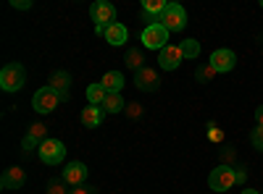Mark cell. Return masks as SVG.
Listing matches in <instances>:
<instances>
[{
  "label": "cell",
  "mask_w": 263,
  "mask_h": 194,
  "mask_svg": "<svg viewBox=\"0 0 263 194\" xmlns=\"http://www.w3.org/2000/svg\"><path fill=\"white\" fill-rule=\"evenodd\" d=\"M140 39L145 42L147 50H163L166 42H168V29L163 24H147L142 32H140Z\"/></svg>",
  "instance_id": "6da1fadb"
},
{
  "label": "cell",
  "mask_w": 263,
  "mask_h": 194,
  "mask_svg": "<svg viewBox=\"0 0 263 194\" xmlns=\"http://www.w3.org/2000/svg\"><path fill=\"white\" fill-rule=\"evenodd\" d=\"M24 79H27V74H24V66H21V63H8V66L0 71V84H3L6 92L21 90L24 87Z\"/></svg>",
  "instance_id": "7a4b0ae2"
},
{
  "label": "cell",
  "mask_w": 263,
  "mask_h": 194,
  "mask_svg": "<svg viewBox=\"0 0 263 194\" xmlns=\"http://www.w3.org/2000/svg\"><path fill=\"white\" fill-rule=\"evenodd\" d=\"M161 24L168 29V32H182L184 24H187V13L179 3H168L166 11L161 13Z\"/></svg>",
  "instance_id": "3957f363"
},
{
  "label": "cell",
  "mask_w": 263,
  "mask_h": 194,
  "mask_svg": "<svg viewBox=\"0 0 263 194\" xmlns=\"http://www.w3.org/2000/svg\"><path fill=\"white\" fill-rule=\"evenodd\" d=\"M237 184V176H234V168L229 165H221V168H213L211 176H208V186L213 191H227Z\"/></svg>",
  "instance_id": "277c9868"
},
{
  "label": "cell",
  "mask_w": 263,
  "mask_h": 194,
  "mask_svg": "<svg viewBox=\"0 0 263 194\" xmlns=\"http://www.w3.org/2000/svg\"><path fill=\"white\" fill-rule=\"evenodd\" d=\"M58 102H61V95H58L55 90H50V87L37 90L34 97H32V105H34L37 113H53Z\"/></svg>",
  "instance_id": "5b68a950"
},
{
  "label": "cell",
  "mask_w": 263,
  "mask_h": 194,
  "mask_svg": "<svg viewBox=\"0 0 263 194\" xmlns=\"http://www.w3.org/2000/svg\"><path fill=\"white\" fill-rule=\"evenodd\" d=\"M63 158H66V147H63V142H58V139H48V142H42V144H40V160L45 163V165H58V163H63Z\"/></svg>",
  "instance_id": "8992f818"
},
{
  "label": "cell",
  "mask_w": 263,
  "mask_h": 194,
  "mask_svg": "<svg viewBox=\"0 0 263 194\" xmlns=\"http://www.w3.org/2000/svg\"><path fill=\"white\" fill-rule=\"evenodd\" d=\"M135 84L142 90V92H156L161 87V76L156 69H150V66H142L140 71H135Z\"/></svg>",
  "instance_id": "52a82bcc"
},
{
  "label": "cell",
  "mask_w": 263,
  "mask_h": 194,
  "mask_svg": "<svg viewBox=\"0 0 263 194\" xmlns=\"http://www.w3.org/2000/svg\"><path fill=\"white\" fill-rule=\"evenodd\" d=\"M90 16H92V21H98V27L116 24V8L111 3H105V0H98V3L90 8Z\"/></svg>",
  "instance_id": "ba28073f"
},
{
  "label": "cell",
  "mask_w": 263,
  "mask_h": 194,
  "mask_svg": "<svg viewBox=\"0 0 263 194\" xmlns=\"http://www.w3.org/2000/svg\"><path fill=\"white\" fill-rule=\"evenodd\" d=\"M182 60H184V55H182V48H179V45H166V48L158 53V66H161L163 71H174Z\"/></svg>",
  "instance_id": "9c48e42d"
},
{
  "label": "cell",
  "mask_w": 263,
  "mask_h": 194,
  "mask_svg": "<svg viewBox=\"0 0 263 194\" xmlns=\"http://www.w3.org/2000/svg\"><path fill=\"white\" fill-rule=\"evenodd\" d=\"M24 181H27V170L18 168V165H11V168H6L3 179H0V186L8 189V191H13V189H21V186H24Z\"/></svg>",
  "instance_id": "30bf717a"
},
{
  "label": "cell",
  "mask_w": 263,
  "mask_h": 194,
  "mask_svg": "<svg viewBox=\"0 0 263 194\" xmlns=\"http://www.w3.org/2000/svg\"><path fill=\"white\" fill-rule=\"evenodd\" d=\"M69 186H82L87 181V165L84 163H69L63 168V176H61Z\"/></svg>",
  "instance_id": "8fae6325"
},
{
  "label": "cell",
  "mask_w": 263,
  "mask_h": 194,
  "mask_svg": "<svg viewBox=\"0 0 263 194\" xmlns=\"http://www.w3.org/2000/svg\"><path fill=\"white\" fill-rule=\"evenodd\" d=\"M211 66H213L218 74H227V71H232V69L237 66V55H234L232 50H216V53L211 55Z\"/></svg>",
  "instance_id": "7c38bea8"
},
{
  "label": "cell",
  "mask_w": 263,
  "mask_h": 194,
  "mask_svg": "<svg viewBox=\"0 0 263 194\" xmlns=\"http://www.w3.org/2000/svg\"><path fill=\"white\" fill-rule=\"evenodd\" d=\"M69 84H71V76L66 74V71H53L50 79H48V87L61 95V102L69 100Z\"/></svg>",
  "instance_id": "4fadbf2b"
},
{
  "label": "cell",
  "mask_w": 263,
  "mask_h": 194,
  "mask_svg": "<svg viewBox=\"0 0 263 194\" xmlns=\"http://www.w3.org/2000/svg\"><path fill=\"white\" fill-rule=\"evenodd\" d=\"M103 118H105V111H103L100 105H87L84 111H82V123H84L87 128L100 126V123H103Z\"/></svg>",
  "instance_id": "5bb4252c"
},
{
  "label": "cell",
  "mask_w": 263,
  "mask_h": 194,
  "mask_svg": "<svg viewBox=\"0 0 263 194\" xmlns=\"http://www.w3.org/2000/svg\"><path fill=\"white\" fill-rule=\"evenodd\" d=\"M126 37H129V32H126L124 24H119V21H116V24H111V27H108V32H105V42H108V45H116V48L124 45Z\"/></svg>",
  "instance_id": "9a60e30c"
},
{
  "label": "cell",
  "mask_w": 263,
  "mask_h": 194,
  "mask_svg": "<svg viewBox=\"0 0 263 194\" xmlns=\"http://www.w3.org/2000/svg\"><path fill=\"white\" fill-rule=\"evenodd\" d=\"M100 107H103V111H105V113H121V111H124V107H126V102H124V97H121V92H108Z\"/></svg>",
  "instance_id": "2e32d148"
},
{
  "label": "cell",
  "mask_w": 263,
  "mask_h": 194,
  "mask_svg": "<svg viewBox=\"0 0 263 194\" xmlns=\"http://www.w3.org/2000/svg\"><path fill=\"white\" fill-rule=\"evenodd\" d=\"M103 87H105V92H121V87H124V76H121V71H108L105 76H103Z\"/></svg>",
  "instance_id": "e0dca14e"
},
{
  "label": "cell",
  "mask_w": 263,
  "mask_h": 194,
  "mask_svg": "<svg viewBox=\"0 0 263 194\" xmlns=\"http://www.w3.org/2000/svg\"><path fill=\"white\" fill-rule=\"evenodd\" d=\"M124 63H126L129 69L140 71V69L145 66V55H142V50H137V48H129V50H126V58H124Z\"/></svg>",
  "instance_id": "ac0fdd59"
},
{
  "label": "cell",
  "mask_w": 263,
  "mask_h": 194,
  "mask_svg": "<svg viewBox=\"0 0 263 194\" xmlns=\"http://www.w3.org/2000/svg\"><path fill=\"white\" fill-rule=\"evenodd\" d=\"M105 87L103 84H90L87 87V100H90V105H103V100H105Z\"/></svg>",
  "instance_id": "d6986e66"
},
{
  "label": "cell",
  "mask_w": 263,
  "mask_h": 194,
  "mask_svg": "<svg viewBox=\"0 0 263 194\" xmlns=\"http://www.w3.org/2000/svg\"><path fill=\"white\" fill-rule=\"evenodd\" d=\"M166 6H168V3H163V0H145V3H142V11H145L147 16L161 18V13L166 11Z\"/></svg>",
  "instance_id": "ffe728a7"
},
{
  "label": "cell",
  "mask_w": 263,
  "mask_h": 194,
  "mask_svg": "<svg viewBox=\"0 0 263 194\" xmlns=\"http://www.w3.org/2000/svg\"><path fill=\"white\" fill-rule=\"evenodd\" d=\"M179 48H182L184 58H197V55H200V42H197V39H184Z\"/></svg>",
  "instance_id": "44dd1931"
},
{
  "label": "cell",
  "mask_w": 263,
  "mask_h": 194,
  "mask_svg": "<svg viewBox=\"0 0 263 194\" xmlns=\"http://www.w3.org/2000/svg\"><path fill=\"white\" fill-rule=\"evenodd\" d=\"M27 134H29L32 139H37V142L42 144V142H48V126H45V123H32Z\"/></svg>",
  "instance_id": "7402d4cb"
},
{
  "label": "cell",
  "mask_w": 263,
  "mask_h": 194,
  "mask_svg": "<svg viewBox=\"0 0 263 194\" xmlns=\"http://www.w3.org/2000/svg\"><path fill=\"white\" fill-rule=\"evenodd\" d=\"M216 74H218V71L211 66V63H203V66H197V71H195V79H197V81H211Z\"/></svg>",
  "instance_id": "603a6c76"
},
{
  "label": "cell",
  "mask_w": 263,
  "mask_h": 194,
  "mask_svg": "<svg viewBox=\"0 0 263 194\" xmlns=\"http://www.w3.org/2000/svg\"><path fill=\"white\" fill-rule=\"evenodd\" d=\"M69 184H66L63 179H50L48 181V194H71V189H66Z\"/></svg>",
  "instance_id": "cb8c5ba5"
},
{
  "label": "cell",
  "mask_w": 263,
  "mask_h": 194,
  "mask_svg": "<svg viewBox=\"0 0 263 194\" xmlns=\"http://www.w3.org/2000/svg\"><path fill=\"white\" fill-rule=\"evenodd\" d=\"M250 142H253V147L258 149V153H263V126H255V128H253Z\"/></svg>",
  "instance_id": "d4e9b609"
},
{
  "label": "cell",
  "mask_w": 263,
  "mask_h": 194,
  "mask_svg": "<svg viewBox=\"0 0 263 194\" xmlns=\"http://www.w3.org/2000/svg\"><path fill=\"white\" fill-rule=\"evenodd\" d=\"M234 158H237V153H234V147H232V144H224V147H221V163L232 168Z\"/></svg>",
  "instance_id": "484cf974"
},
{
  "label": "cell",
  "mask_w": 263,
  "mask_h": 194,
  "mask_svg": "<svg viewBox=\"0 0 263 194\" xmlns=\"http://www.w3.org/2000/svg\"><path fill=\"white\" fill-rule=\"evenodd\" d=\"M124 113L129 116V118H142V105L140 102H126V107H124Z\"/></svg>",
  "instance_id": "4316f807"
},
{
  "label": "cell",
  "mask_w": 263,
  "mask_h": 194,
  "mask_svg": "<svg viewBox=\"0 0 263 194\" xmlns=\"http://www.w3.org/2000/svg\"><path fill=\"white\" fill-rule=\"evenodd\" d=\"M21 147H24V153H32V149H34V147L40 149V142H37V139H32V137L27 134L24 139H21Z\"/></svg>",
  "instance_id": "83f0119b"
},
{
  "label": "cell",
  "mask_w": 263,
  "mask_h": 194,
  "mask_svg": "<svg viewBox=\"0 0 263 194\" xmlns=\"http://www.w3.org/2000/svg\"><path fill=\"white\" fill-rule=\"evenodd\" d=\"M71 194H98V191H95V186H90V184H82V186H74Z\"/></svg>",
  "instance_id": "f1b7e54d"
},
{
  "label": "cell",
  "mask_w": 263,
  "mask_h": 194,
  "mask_svg": "<svg viewBox=\"0 0 263 194\" xmlns=\"http://www.w3.org/2000/svg\"><path fill=\"white\" fill-rule=\"evenodd\" d=\"M234 176H237V184H245V179H248V168H245V165H237V168H234Z\"/></svg>",
  "instance_id": "f546056e"
},
{
  "label": "cell",
  "mask_w": 263,
  "mask_h": 194,
  "mask_svg": "<svg viewBox=\"0 0 263 194\" xmlns=\"http://www.w3.org/2000/svg\"><path fill=\"white\" fill-rule=\"evenodd\" d=\"M13 8H21V11H29L32 8V0H11Z\"/></svg>",
  "instance_id": "4dcf8cb0"
},
{
  "label": "cell",
  "mask_w": 263,
  "mask_h": 194,
  "mask_svg": "<svg viewBox=\"0 0 263 194\" xmlns=\"http://www.w3.org/2000/svg\"><path fill=\"white\" fill-rule=\"evenodd\" d=\"M211 139H213V142H221V132H218L213 123H211Z\"/></svg>",
  "instance_id": "1f68e13d"
},
{
  "label": "cell",
  "mask_w": 263,
  "mask_h": 194,
  "mask_svg": "<svg viewBox=\"0 0 263 194\" xmlns=\"http://www.w3.org/2000/svg\"><path fill=\"white\" fill-rule=\"evenodd\" d=\"M255 121H258V126H263V105L255 111Z\"/></svg>",
  "instance_id": "d6a6232c"
},
{
  "label": "cell",
  "mask_w": 263,
  "mask_h": 194,
  "mask_svg": "<svg viewBox=\"0 0 263 194\" xmlns=\"http://www.w3.org/2000/svg\"><path fill=\"white\" fill-rule=\"evenodd\" d=\"M242 194H258V191H255V189H245Z\"/></svg>",
  "instance_id": "836d02e7"
},
{
  "label": "cell",
  "mask_w": 263,
  "mask_h": 194,
  "mask_svg": "<svg viewBox=\"0 0 263 194\" xmlns=\"http://www.w3.org/2000/svg\"><path fill=\"white\" fill-rule=\"evenodd\" d=\"M260 8H263V0H260Z\"/></svg>",
  "instance_id": "e575fe53"
}]
</instances>
